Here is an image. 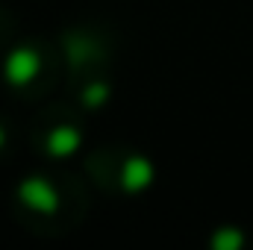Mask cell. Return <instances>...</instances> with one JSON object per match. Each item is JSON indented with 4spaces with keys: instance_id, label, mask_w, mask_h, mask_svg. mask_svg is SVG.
<instances>
[{
    "instance_id": "cell-1",
    "label": "cell",
    "mask_w": 253,
    "mask_h": 250,
    "mask_svg": "<svg viewBox=\"0 0 253 250\" xmlns=\"http://www.w3.org/2000/svg\"><path fill=\"white\" fill-rule=\"evenodd\" d=\"M21 200L30 206V209H39V212H53L56 209V203H59V197H56V191L50 183H44V180H39V177H33V180H27L24 186H21Z\"/></svg>"
},
{
    "instance_id": "cell-4",
    "label": "cell",
    "mask_w": 253,
    "mask_h": 250,
    "mask_svg": "<svg viewBox=\"0 0 253 250\" xmlns=\"http://www.w3.org/2000/svg\"><path fill=\"white\" fill-rule=\"evenodd\" d=\"M47 147H50L53 156H71V153L80 147V132H77L74 126H59V129L50 132Z\"/></svg>"
},
{
    "instance_id": "cell-5",
    "label": "cell",
    "mask_w": 253,
    "mask_h": 250,
    "mask_svg": "<svg viewBox=\"0 0 253 250\" xmlns=\"http://www.w3.org/2000/svg\"><path fill=\"white\" fill-rule=\"evenodd\" d=\"M239 245H242V236L233 233V230H224V233L215 236V248H221V250H233V248H239Z\"/></svg>"
},
{
    "instance_id": "cell-3",
    "label": "cell",
    "mask_w": 253,
    "mask_h": 250,
    "mask_svg": "<svg viewBox=\"0 0 253 250\" xmlns=\"http://www.w3.org/2000/svg\"><path fill=\"white\" fill-rule=\"evenodd\" d=\"M121 180H124V188H129V191H138V188H144L150 180H153V168H150V162H147V159L132 156V159L124 165Z\"/></svg>"
},
{
    "instance_id": "cell-7",
    "label": "cell",
    "mask_w": 253,
    "mask_h": 250,
    "mask_svg": "<svg viewBox=\"0 0 253 250\" xmlns=\"http://www.w3.org/2000/svg\"><path fill=\"white\" fill-rule=\"evenodd\" d=\"M0 144H3V129H0Z\"/></svg>"
},
{
    "instance_id": "cell-2",
    "label": "cell",
    "mask_w": 253,
    "mask_h": 250,
    "mask_svg": "<svg viewBox=\"0 0 253 250\" xmlns=\"http://www.w3.org/2000/svg\"><path fill=\"white\" fill-rule=\"evenodd\" d=\"M36 74H39V56H36L30 47H21V50H15V53L9 56V62H6V80H9V83L24 85V83H30Z\"/></svg>"
},
{
    "instance_id": "cell-6",
    "label": "cell",
    "mask_w": 253,
    "mask_h": 250,
    "mask_svg": "<svg viewBox=\"0 0 253 250\" xmlns=\"http://www.w3.org/2000/svg\"><path fill=\"white\" fill-rule=\"evenodd\" d=\"M103 97H106V85H103V83H94L91 88H85V97H83V100H85L88 106H97Z\"/></svg>"
}]
</instances>
